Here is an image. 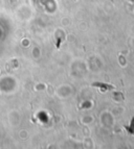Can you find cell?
I'll return each instance as SVG.
<instances>
[{"mask_svg": "<svg viewBox=\"0 0 134 149\" xmlns=\"http://www.w3.org/2000/svg\"><path fill=\"white\" fill-rule=\"evenodd\" d=\"M92 87L99 88V89H102L103 91H109V90L115 89L114 86L108 85V84H103V82H93V84H92Z\"/></svg>", "mask_w": 134, "mask_h": 149, "instance_id": "6da1fadb", "label": "cell"}, {"mask_svg": "<svg viewBox=\"0 0 134 149\" xmlns=\"http://www.w3.org/2000/svg\"><path fill=\"white\" fill-rule=\"evenodd\" d=\"M126 128H127V130L130 132L131 134H134V117L132 118V120H131V122H130V126L128 127V126H126Z\"/></svg>", "mask_w": 134, "mask_h": 149, "instance_id": "7a4b0ae2", "label": "cell"}]
</instances>
